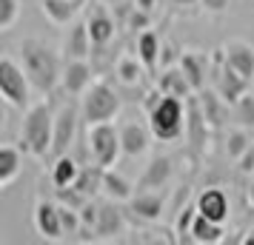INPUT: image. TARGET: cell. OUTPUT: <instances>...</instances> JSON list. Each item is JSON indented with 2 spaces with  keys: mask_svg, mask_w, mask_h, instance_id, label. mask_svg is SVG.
Wrapping results in <instances>:
<instances>
[{
  "mask_svg": "<svg viewBox=\"0 0 254 245\" xmlns=\"http://www.w3.org/2000/svg\"><path fill=\"white\" fill-rule=\"evenodd\" d=\"M189 103V123H186V140L191 143V148H206V140H208V123L206 114H203V108L197 100H186Z\"/></svg>",
  "mask_w": 254,
  "mask_h": 245,
  "instance_id": "603a6c76",
  "label": "cell"
},
{
  "mask_svg": "<svg viewBox=\"0 0 254 245\" xmlns=\"http://www.w3.org/2000/svg\"><path fill=\"white\" fill-rule=\"evenodd\" d=\"M169 208V202H166V194L163 191H134V197L128 199V214L134 217L137 222H154L163 220V214Z\"/></svg>",
  "mask_w": 254,
  "mask_h": 245,
  "instance_id": "8fae6325",
  "label": "cell"
},
{
  "mask_svg": "<svg viewBox=\"0 0 254 245\" xmlns=\"http://www.w3.org/2000/svg\"><path fill=\"white\" fill-rule=\"evenodd\" d=\"M151 26V12H143L137 6H128V17H126V29L131 32H143Z\"/></svg>",
  "mask_w": 254,
  "mask_h": 245,
  "instance_id": "836d02e7",
  "label": "cell"
},
{
  "mask_svg": "<svg viewBox=\"0 0 254 245\" xmlns=\"http://www.w3.org/2000/svg\"><path fill=\"white\" fill-rule=\"evenodd\" d=\"M80 168L83 165L71 157V154H60L52 160L49 165V183L55 188H66V186H74L77 183V177H80Z\"/></svg>",
  "mask_w": 254,
  "mask_h": 245,
  "instance_id": "cb8c5ba5",
  "label": "cell"
},
{
  "mask_svg": "<svg viewBox=\"0 0 254 245\" xmlns=\"http://www.w3.org/2000/svg\"><path fill=\"white\" fill-rule=\"evenodd\" d=\"M194 214H197V202L186 205V208L177 214V220H174V234H177V240H180V243H191V240H189V228H191Z\"/></svg>",
  "mask_w": 254,
  "mask_h": 245,
  "instance_id": "d6a6232c",
  "label": "cell"
},
{
  "mask_svg": "<svg viewBox=\"0 0 254 245\" xmlns=\"http://www.w3.org/2000/svg\"><path fill=\"white\" fill-rule=\"evenodd\" d=\"M134 54L143 60V66H146L149 71H154L157 66H160L163 40H160V35H157L151 26L149 29H143V32H137V37H134Z\"/></svg>",
  "mask_w": 254,
  "mask_h": 245,
  "instance_id": "44dd1931",
  "label": "cell"
},
{
  "mask_svg": "<svg viewBox=\"0 0 254 245\" xmlns=\"http://www.w3.org/2000/svg\"><path fill=\"white\" fill-rule=\"evenodd\" d=\"M157 86L163 89V94L183 97V100H189V97L194 94V86L189 83L186 71L180 69V63H177V66H166V69H163V74H157Z\"/></svg>",
  "mask_w": 254,
  "mask_h": 245,
  "instance_id": "d4e9b609",
  "label": "cell"
},
{
  "mask_svg": "<svg viewBox=\"0 0 254 245\" xmlns=\"http://www.w3.org/2000/svg\"><path fill=\"white\" fill-rule=\"evenodd\" d=\"M237 165H240L243 174H252V171H254V146H252L246 154H243L240 160H237Z\"/></svg>",
  "mask_w": 254,
  "mask_h": 245,
  "instance_id": "d590c367",
  "label": "cell"
},
{
  "mask_svg": "<svg viewBox=\"0 0 254 245\" xmlns=\"http://www.w3.org/2000/svg\"><path fill=\"white\" fill-rule=\"evenodd\" d=\"M32 222H35V231L40 234L43 240H49V243H60V240H66L58 199H49V197L37 199L35 211H32Z\"/></svg>",
  "mask_w": 254,
  "mask_h": 245,
  "instance_id": "ba28073f",
  "label": "cell"
},
{
  "mask_svg": "<svg viewBox=\"0 0 254 245\" xmlns=\"http://www.w3.org/2000/svg\"><path fill=\"white\" fill-rule=\"evenodd\" d=\"M55 137V108L49 100H37L23 111L20 120V148L37 160H46Z\"/></svg>",
  "mask_w": 254,
  "mask_h": 245,
  "instance_id": "7a4b0ae2",
  "label": "cell"
},
{
  "mask_svg": "<svg viewBox=\"0 0 254 245\" xmlns=\"http://www.w3.org/2000/svg\"><path fill=\"white\" fill-rule=\"evenodd\" d=\"M231 108H234V117H237V126L254 131V92H246Z\"/></svg>",
  "mask_w": 254,
  "mask_h": 245,
  "instance_id": "f546056e",
  "label": "cell"
},
{
  "mask_svg": "<svg viewBox=\"0 0 254 245\" xmlns=\"http://www.w3.org/2000/svg\"><path fill=\"white\" fill-rule=\"evenodd\" d=\"M20 14H23V0H0V32L14 29Z\"/></svg>",
  "mask_w": 254,
  "mask_h": 245,
  "instance_id": "4dcf8cb0",
  "label": "cell"
},
{
  "mask_svg": "<svg viewBox=\"0 0 254 245\" xmlns=\"http://www.w3.org/2000/svg\"><path fill=\"white\" fill-rule=\"evenodd\" d=\"M103 174H106L103 165H97V163L83 165L80 177H77V183H74V188L83 191L86 197H97V194H103Z\"/></svg>",
  "mask_w": 254,
  "mask_h": 245,
  "instance_id": "83f0119b",
  "label": "cell"
},
{
  "mask_svg": "<svg viewBox=\"0 0 254 245\" xmlns=\"http://www.w3.org/2000/svg\"><path fill=\"white\" fill-rule=\"evenodd\" d=\"M180 69L186 71L189 83L194 86V94L206 89V80L211 77V51H203V49H186L180 54Z\"/></svg>",
  "mask_w": 254,
  "mask_h": 245,
  "instance_id": "2e32d148",
  "label": "cell"
},
{
  "mask_svg": "<svg viewBox=\"0 0 254 245\" xmlns=\"http://www.w3.org/2000/svg\"><path fill=\"white\" fill-rule=\"evenodd\" d=\"M128 211H120V202L106 197L100 202V217H97V225H94V237L97 243H115V240H123L128 222H126Z\"/></svg>",
  "mask_w": 254,
  "mask_h": 245,
  "instance_id": "9c48e42d",
  "label": "cell"
},
{
  "mask_svg": "<svg viewBox=\"0 0 254 245\" xmlns=\"http://www.w3.org/2000/svg\"><path fill=\"white\" fill-rule=\"evenodd\" d=\"M94 80H97V74H94V66L89 60H66L63 63L60 89L66 97H83Z\"/></svg>",
  "mask_w": 254,
  "mask_h": 245,
  "instance_id": "30bf717a",
  "label": "cell"
},
{
  "mask_svg": "<svg viewBox=\"0 0 254 245\" xmlns=\"http://www.w3.org/2000/svg\"><path fill=\"white\" fill-rule=\"evenodd\" d=\"M123 111V97L117 94L115 86H109L106 80H94L89 86V92L80 97V114L83 123H109Z\"/></svg>",
  "mask_w": 254,
  "mask_h": 245,
  "instance_id": "277c9868",
  "label": "cell"
},
{
  "mask_svg": "<svg viewBox=\"0 0 254 245\" xmlns=\"http://www.w3.org/2000/svg\"><path fill=\"white\" fill-rule=\"evenodd\" d=\"M131 6H137V9H143V12H154L157 0H131Z\"/></svg>",
  "mask_w": 254,
  "mask_h": 245,
  "instance_id": "74e56055",
  "label": "cell"
},
{
  "mask_svg": "<svg viewBox=\"0 0 254 245\" xmlns=\"http://www.w3.org/2000/svg\"><path fill=\"white\" fill-rule=\"evenodd\" d=\"M252 92H254V77H252Z\"/></svg>",
  "mask_w": 254,
  "mask_h": 245,
  "instance_id": "ab89813d",
  "label": "cell"
},
{
  "mask_svg": "<svg viewBox=\"0 0 254 245\" xmlns=\"http://www.w3.org/2000/svg\"><path fill=\"white\" fill-rule=\"evenodd\" d=\"M223 225L226 222H214V220H208L206 214L197 211L194 220H191V228H189V240L197 245H217V243H223V234H226Z\"/></svg>",
  "mask_w": 254,
  "mask_h": 245,
  "instance_id": "7402d4cb",
  "label": "cell"
},
{
  "mask_svg": "<svg viewBox=\"0 0 254 245\" xmlns=\"http://www.w3.org/2000/svg\"><path fill=\"white\" fill-rule=\"evenodd\" d=\"M146 74H149V69L143 66V60H140L134 51H123V54L115 60V77L123 83V86H137V83H143Z\"/></svg>",
  "mask_w": 254,
  "mask_h": 245,
  "instance_id": "484cf974",
  "label": "cell"
},
{
  "mask_svg": "<svg viewBox=\"0 0 254 245\" xmlns=\"http://www.w3.org/2000/svg\"><path fill=\"white\" fill-rule=\"evenodd\" d=\"M80 120H83L80 105L63 103L60 108H55V137H52V151H49L52 160L60 157V154H69L71 143L77 137V123Z\"/></svg>",
  "mask_w": 254,
  "mask_h": 245,
  "instance_id": "52a82bcc",
  "label": "cell"
},
{
  "mask_svg": "<svg viewBox=\"0 0 254 245\" xmlns=\"http://www.w3.org/2000/svg\"><path fill=\"white\" fill-rule=\"evenodd\" d=\"M86 151L92 163L115 168L117 160L123 157V140H120V129L115 126V120L86 126Z\"/></svg>",
  "mask_w": 254,
  "mask_h": 245,
  "instance_id": "5b68a950",
  "label": "cell"
},
{
  "mask_svg": "<svg viewBox=\"0 0 254 245\" xmlns=\"http://www.w3.org/2000/svg\"><path fill=\"white\" fill-rule=\"evenodd\" d=\"M134 191H137V186H131L128 177H123L120 171H115V168H106V174H103V197L115 199V202H128V199L134 197Z\"/></svg>",
  "mask_w": 254,
  "mask_h": 245,
  "instance_id": "4316f807",
  "label": "cell"
},
{
  "mask_svg": "<svg viewBox=\"0 0 254 245\" xmlns=\"http://www.w3.org/2000/svg\"><path fill=\"white\" fill-rule=\"evenodd\" d=\"M246 199H249V205H254V180L249 183V191H246Z\"/></svg>",
  "mask_w": 254,
  "mask_h": 245,
  "instance_id": "f35d334b",
  "label": "cell"
},
{
  "mask_svg": "<svg viewBox=\"0 0 254 245\" xmlns=\"http://www.w3.org/2000/svg\"><path fill=\"white\" fill-rule=\"evenodd\" d=\"M252 146H254L252 134H249V129H243V126H237V129H231L229 134H226V157L234 160V163H237Z\"/></svg>",
  "mask_w": 254,
  "mask_h": 245,
  "instance_id": "f1b7e54d",
  "label": "cell"
},
{
  "mask_svg": "<svg viewBox=\"0 0 254 245\" xmlns=\"http://www.w3.org/2000/svg\"><path fill=\"white\" fill-rule=\"evenodd\" d=\"M32 80L23 71L20 60H14L12 54H3L0 57V97L9 108L26 111L32 105Z\"/></svg>",
  "mask_w": 254,
  "mask_h": 245,
  "instance_id": "8992f818",
  "label": "cell"
},
{
  "mask_svg": "<svg viewBox=\"0 0 254 245\" xmlns=\"http://www.w3.org/2000/svg\"><path fill=\"white\" fill-rule=\"evenodd\" d=\"M86 23H89V35H92L94 49H109V43L117 37V20L115 14L109 12V6H103V3L89 6Z\"/></svg>",
  "mask_w": 254,
  "mask_h": 245,
  "instance_id": "4fadbf2b",
  "label": "cell"
},
{
  "mask_svg": "<svg viewBox=\"0 0 254 245\" xmlns=\"http://www.w3.org/2000/svg\"><path fill=\"white\" fill-rule=\"evenodd\" d=\"M200 6H203L208 14H223V12H229L231 0H200Z\"/></svg>",
  "mask_w": 254,
  "mask_h": 245,
  "instance_id": "e575fe53",
  "label": "cell"
},
{
  "mask_svg": "<svg viewBox=\"0 0 254 245\" xmlns=\"http://www.w3.org/2000/svg\"><path fill=\"white\" fill-rule=\"evenodd\" d=\"M17 60H20L23 71L29 74L37 94H52L55 86H60V74H63L66 60L49 43L37 40V37H26V40L17 43Z\"/></svg>",
  "mask_w": 254,
  "mask_h": 245,
  "instance_id": "6da1fadb",
  "label": "cell"
},
{
  "mask_svg": "<svg viewBox=\"0 0 254 245\" xmlns=\"http://www.w3.org/2000/svg\"><path fill=\"white\" fill-rule=\"evenodd\" d=\"M194 202H197V211L206 214L208 220L214 222H226L231 217V199L223 188H203Z\"/></svg>",
  "mask_w": 254,
  "mask_h": 245,
  "instance_id": "e0dca14e",
  "label": "cell"
},
{
  "mask_svg": "<svg viewBox=\"0 0 254 245\" xmlns=\"http://www.w3.org/2000/svg\"><path fill=\"white\" fill-rule=\"evenodd\" d=\"M55 199H58L60 205H69V208L80 211L83 205H86V199H92V197H86V194L77 191L74 186H66V188H55Z\"/></svg>",
  "mask_w": 254,
  "mask_h": 245,
  "instance_id": "1f68e13d",
  "label": "cell"
},
{
  "mask_svg": "<svg viewBox=\"0 0 254 245\" xmlns=\"http://www.w3.org/2000/svg\"><path fill=\"white\" fill-rule=\"evenodd\" d=\"M220 49H223L226 63L231 69L237 74H243L246 80H252L254 77V46L252 43H246V40H226Z\"/></svg>",
  "mask_w": 254,
  "mask_h": 245,
  "instance_id": "d6986e66",
  "label": "cell"
},
{
  "mask_svg": "<svg viewBox=\"0 0 254 245\" xmlns=\"http://www.w3.org/2000/svg\"><path fill=\"white\" fill-rule=\"evenodd\" d=\"M169 6L177 12H191L194 6H200V0H169Z\"/></svg>",
  "mask_w": 254,
  "mask_h": 245,
  "instance_id": "8d00e7d4",
  "label": "cell"
},
{
  "mask_svg": "<svg viewBox=\"0 0 254 245\" xmlns=\"http://www.w3.org/2000/svg\"><path fill=\"white\" fill-rule=\"evenodd\" d=\"M89 0H40V12L52 26H69L74 23Z\"/></svg>",
  "mask_w": 254,
  "mask_h": 245,
  "instance_id": "ac0fdd59",
  "label": "cell"
},
{
  "mask_svg": "<svg viewBox=\"0 0 254 245\" xmlns=\"http://www.w3.org/2000/svg\"><path fill=\"white\" fill-rule=\"evenodd\" d=\"M151 126L154 140L160 143H177L180 137H186V123H189V103L183 97H172L166 94L160 100V105L146 114Z\"/></svg>",
  "mask_w": 254,
  "mask_h": 245,
  "instance_id": "3957f363",
  "label": "cell"
},
{
  "mask_svg": "<svg viewBox=\"0 0 254 245\" xmlns=\"http://www.w3.org/2000/svg\"><path fill=\"white\" fill-rule=\"evenodd\" d=\"M60 54H63V60H89L94 54V43H92V35H89V23L86 20L69 23L66 35L60 40Z\"/></svg>",
  "mask_w": 254,
  "mask_h": 245,
  "instance_id": "7c38bea8",
  "label": "cell"
},
{
  "mask_svg": "<svg viewBox=\"0 0 254 245\" xmlns=\"http://www.w3.org/2000/svg\"><path fill=\"white\" fill-rule=\"evenodd\" d=\"M23 174V148L14 143L0 146V188H12V183Z\"/></svg>",
  "mask_w": 254,
  "mask_h": 245,
  "instance_id": "ffe728a7",
  "label": "cell"
},
{
  "mask_svg": "<svg viewBox=\"0 0 254 245\" xmlns=\"http://www.w3.org/2000/svg\"><path fill=\"white\" fill-rule=\"evenodd\" d=\"M120 140H123V157L137 160V157H146V154H149L154 134H151L149 123L128 120V123H123V126H120Z\"/></svg>",
  "mask_w": 254,
  "mask_h": 245,
  "instance_id": "9a60e30c",
  "label": "cell"
},
{
  "mask_svg": "<svg viewBox=\"0 0 254 245\" xmlns=\"http://www.w3.org/2000/svg\"><path fill=\"white\" fill-rule=\"evenodd\" d=\"M174 180V160L169 154H154L137 180V191H166Z\"/></svg>",
  "mask_w": 254,
  "mask_h": 245,
  "instance_id": "5bb4252c",
  "label": "cell"
}]
</instances>
